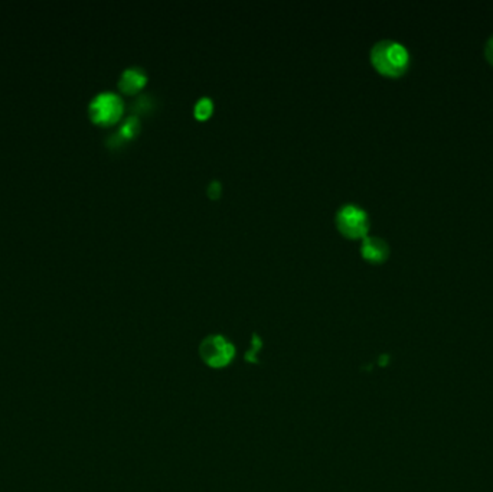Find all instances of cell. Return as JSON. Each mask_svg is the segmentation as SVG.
I'll return each instance as SVG.
<instances>
[{"label": "cell", "instance_id": "6da1fadb", "mask_svg": "<svg viewBox=\"0 0 493 492\" xmlns=\"http://www.w3.org/2000/svg\"><path fill=\"white\" fill-rule=\"evenodd\" d=\"M371 61L380 73L397 77L407 70L410 64V54L401 42L395 39H381L371 48Z\"/></svg>", "mask_w": 493, "mask_h": 492}, {"label": "cell", "instance_id": "7a4b0ae2", "mask_svg": "<svg viewBox=\"0 0 493 492\" xmlns=\"http://www.w3.org/2000/svg\"><path fill=\"white\" fill-rule=\"evenodd\" d=\"M201 359L211 368H224L235 358V347L223 335H209L199 345Z\"/></svg>", "mask_w": 493, "mask_h": 492}, {"label": "cell", "instance_id": "3957f363", "mask_svg": "<svg viewBox=\"0 0 493 492\" xmlns=\"http://www.w3.org/2000/svg\"><path fill=\"white\" fill-rule=\"evenodd\" d=\"M88 111L89 117L99 125L108 126L120 120L125 111V103L114 91H101L89 102Z\"/></svg>", "mask_w": 493, "mask_h": 492}, {"label": "cell", "instance_id": "277c9868", "mask_svg": "<svg viewBox=\"0 0 493 492\" xmlns=\"http://www.w3.org/2000/svg\"><path fill=\"white\" fill-rule=\"evenodd\" d=\"M335 223L337 230L349 238H361L368 234L369 215L356 204H345L336 211Z\"/></svg>", "mask_w": 493, "mask_h": 492}, {"label": "cell", "instance_id": "5b68a950", "mask_svg": "<svg viewBox=\"0 0 493 492\" xmlns=\"http://www.w3.org/2000/svg\"><path fill=\"white\" fill-rule=\"evenodd\" d=\"M361 253L369 262H382L389 254L388 242L378 235H365L361 242Z\"/></svg>", "mask_w": 493, "mask_h": 492}, {"label": "cell", "instance_id": "8992f818", "mask_svg": "<svg viewBox=\"0 0 493 492\" xmlns=\"http://www.w3.org/2000/svg\"><path fill=\"white\" fill-rule=\"evenodd\" d=\"M147 74L142 67H129L121 73L118 78V87L121 91L127 94L137 93V91L146 84Z\"/></svg>", "mask_w": 493, "mask_h": 492}, {"label": "cell", "instance_id": "52a82bcc", "mask_svg": "<svg viewBox=\"0 0 493 492\" xmlns=\"http://www.w3.org/2000/svg\"><path fill=\"white\" fill-rule=\"evenodd\" d=\"M139 130V120L133 116L125 120V123L121 125V129L118 130V135L123 136V139H130L133 137Z\"/></svg>", "mask_w": 493, "mask_h": 492}, {"label": "cell", "instance_id": "ba28073f", "mask_svg": "<svg viewBox=\"0 0 493 492\" xmlns=\"http://www.w3.org/2000/svg\"><path fill=\"white\" fill-rule=\"evenodd\" d=\"M212 110H213V103H212V100L209 97H201L196 102L195 109H194L195 116L198 118H206L212 113Z\"/></svg>", "mask_w": 493, "mask_h": 492}, {"label": "cell", "instance_id": "9c48e42d", "mask_svg": "<svg viewBox=\"0 0 493 492\" xmlns=\"http://www.w3.org/2000/svg\"><path fill=\"white\" fill-rule=\"evenodd\" d=\"M485 55L486 58L493 64V34L489 37V39L485 44Z\"/></svg>", "mask_w": 493, "mask_h": 492}, {"label": "cell", "instance_id": "30bf717a", "mask_svg": "<svg viewBox=\"0 0 493 492\" xmlns=\"http://www.w3.org/2000/svg\"><path fill=\"white\" fill-rule=\"evenodd\" d=\"M208 192H209V195H211V197L217 198V197L220 195V192H221V185H220V182H218V180H212V182L209 183V187H208Z\"/></svg>", "mask_w": 493, "mask_h": 492}]
</instances>
